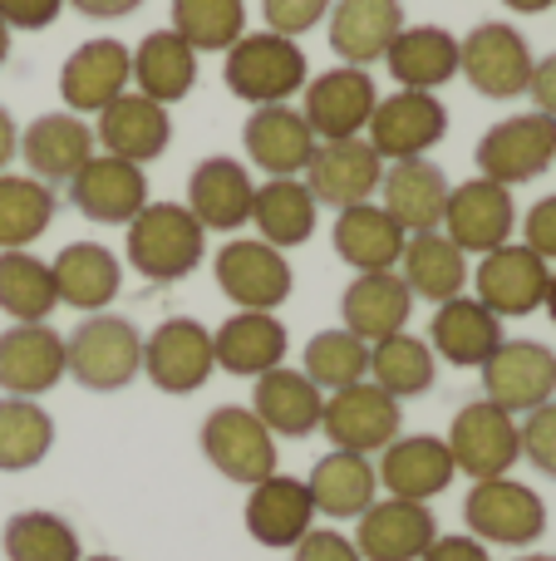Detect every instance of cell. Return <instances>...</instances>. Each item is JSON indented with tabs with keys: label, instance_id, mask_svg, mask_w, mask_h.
<instances>
[{
	"label": "cell",
	"instance_id": "f5cc1de1",
	"mask_svg": "<svg viewBox=\"0 0 556 561\" xmlns=\"http://www.w3.org/2000/svg\"><path fill=\"white\" fill-rule=\"evenodd\" d=\"M65 0H0V25L10 30H45L59 20Z\"/></svg>",
	"mask_w": 556,
	"mask_h": 561
},
{
	"label": "cell",
	"instance_id": "9c48e42d",
	"mask_svg": "<svg viewBox=\"0 0 556 561\" xmlns=\"http://www.w3.org/2000/svg\"><path fill=\"white\" fill-rule=\"evenodd\" d=\"M478 178H493L502 187L537 183L556 163V118L547 114H518L493 124L478 138Z\"/></svg>",
	"mask_w": 556,
	"mask_h": 561
},
{
	"label": "cell",
	"instance_id": "ba28073f",
	"mask_svg": "<svg viewBox=\"0 0 556 561\" xmlns=\"http://www.w3.org/2000/svg\"><path fill=\"white\" fill-rule=\"evenodd\" d=\"M202 454L227 483L256 488L276 473V438L252 409L222 404L202 419Z\"/></svg>",
	"mask_w": 556,
	"mask_h": 561
},
{
	"label": "cell",
	"instance_id": "ee69618b",
	"mask_svg": "<svg viewBox=\"0 0 556 561\" xmlns=\"http://www.w3.org/2000/svg\"><path fill=\"white\" fill-rule=\"evenodd\" d=\"M433 375H439L433 350L424 345L419 335H409V330H399V335L370 345V379L384 389V394L414 399V394H424V389L433 385Z\"/></svg>",
	"mask_w": 556,
	"mask_h": 561
},
{
	"label": "cell",
	"instance_id": "52a82bcc",
	"mask_svg": "<svg viewBox=\"0 0 556 561\" xmlns=\"http://www.w3.org/2000/svg\"><path fill=\"white\" fill-rule=\"evenodd\" d=\"M463 523L478 542L532 547L547 533V503L518 478H488V483H473L468 503H463Z\"/></svg>",
	"mask_w": 556,
	"mask_h": 561
},
{
	"label": "cell",
	"instance_id": "94428289",
	"mask_svg": "<svg viewBox=\"0 0 556 561\" xmlns=\"http://www.w3.org/2000/svg\"><path fill=\"white\" fill-rule=\"evenodd\" d=\"M5 59H10V25H0V69H5Z\"/></svg>",
	"mask_w": 556,
	"mask_h": 561
},
{
	"label": "cell",
	"instance_id": "60d3db41",
	"mask_svg": "<svg viewBox=\"0 0 556 561\" xmlns=\"http://www.w3.org/2000/svg\"><path fill=\"white\" fill-rule=\"evenodd\" d=\"M55 187L30 173H0V252H30L55 222Z\"/></svg>",
	"mask_w": 556,
	"mask_h": 561
},
{
	"label": "cell",
	"instance_id": "c3c4849f",
	"mask_svg": "<svg viewBox=\"0 0 556 561\" xmlns=\"http://www.w3.org/2000/svg\"><path fill=\"white\" fill-rule=\"evenodd\" d=\"M335 0H262V15H266V30L271 35H305V30H315L325 15H331Z\"/></svg>",
	"mask_w": 556,
	"mask_h": 561
},
{
	"label": "cell",
	"instance_id": "f35d334b",
	"mask_svg": "<svg viewBox=\"0 0 556 561\" xmlns=\"http://www.w3.org/2000/svg\"><path fill=\"white\" fill-rule=\"evenodd\" d=\"M305 488H311L315 513L335 517V523H350V517H360L364 507L374 503L380 473H374V463L364 454H340V448H335V454H325L321 463L311 468Z\"/></svg>",
	"mask_w": 556,
	"mask_h": 561
},
{
	"label": "cell",
	"instance_id": "4fadbf2b",
	"mask_svg": "<svg viewBox=\"0 0 556 561\" xmlns=\"http://www.w3.org/2000/svg\"><path fill=\"white\" fill-rule=\"evenodd\" d=\"M305 108L301 118L311 124L315 144H335V138H360L370 128V114L380 104V89L364 69L355 65H335L325 75L305 79Z\"/></svg>",
	"mask_w": 556,
	"mask_h": 561
},
{
	"label": "cell",
	"instance_id": "91938a15",
	"mask_svg": "<svg viewBox=\"0 0 556 561\" xmlns=\"http://www.w3.org/2000/svg\"><path fill=\"white\" fill-rule=\"evenodd\" d=\"M542 310H547L552 325H556V272H552V280H547V300H542Z\"/></svg>",
	"mask_w": 556,
	"mask_h": 561
},
{
	"label": "cell",
	"instance_id": "9a60e30c",
	"mask_svg": "<svg viewBox=\"0 0 556 561\" xmlns=\"http://www.w3.org/2000/svg\"><path fill=\"white\" fill-rule=\"evenodd\" d=\"M65 187H69L74 213L99 227H128L148 207L143 168L128 163V158H114V153H94Z\"/></svg>",
	"mask_w": 556,
	"mask_h": 561
},
{
	"label": "cell",
	"instance_id": "3957f363",
	"mask_svg": "<svg viewBox=\"0 0 556 561\" xmlns=\"http://www.w3.org/2000/svg\"><path fill=\"white\" fill-rule=\"evenodd\" d=\"M222 79L242 104L266 108V104H286L291 94H301L305 79H311V65H305V49L286 35H242L232 49H227Z\"/></svg>",
	"mask_w": 556,
	"mask_h": 561
},
{
	"label": "cell",
	"instance_id": "b9f144b4",
	"mask_svg": "<svg viewBox=\"0 0 556 561\" xmlns=\"http://www.w3.org/2000/svg\"><path fill=\"white\" fill-rule=\"evenodd\" d=\"M59 306L55 272L35 252H0V310L15 325H39Z\"/></svg>",
	"mask_w": 556,
	"mask_h": 561
},
{
	"label": "cell",
	"instance_id": "1f68e13d",
	"mask_svg": "<svg viewBox=\"0 0 556 561\" xmlns=\"http://www.w3.org/2000/svg\"><path fill=\"white\" fill-rule=\"evenodd\" d=\"M242 144H246L252 163L262 168L266 178H296V173H305V163H311V153H315L311 124H305L301 108H291V104L256 108V114L246 118Z\"/></svg>",
	"mask_w": 556,
	"mask_h": 561
},
{
	"label": "cell",
	"instance_id": "30bf717a",
	"mask_svg": "<svg viewBox=\"0 0 556 561\" xmlns=\"http://www.w3.org/2000/svg\"><path fill=\"white\" fill-rule=\"evenodd\" d=\"M532 49L502 20H483L468 30V39H459V75L478 89L483 99H518L532 84Z\"/></svg>",
	"mask_w": 556,
	"mask_h": 561
},
{
	"label": "cell",
	"instance_id": "44dd1931",
	"mask_svg": "<svg viewBox=\"0 0 556 561\" xmlns=\"http://www.w3.org/2000/svg\"><path fill=\"white\" fill-rule=\"evenodd\" d=\"M69 375L65 365V335L39 325H10L0 330V389L15 399H39Z\"/></svg>",
	"mask_w": 556,
	"mask_h": 561
},
{
	"label": "cell",
	"instance_id": "8992f818",
	"mask_svg": "<svg viewBox=\"0 0 556 561\" xmlns=\"http://www.w3.org/2000/svg\"><path fill=\"white\" fill-rule=\"evenodd\" d=\"M212 276L236 310H281L291 300V262L262 237H232L212 256Z\"/></svg>",
	"mask_w": 556,
	"mask_h": 561
},
{
	"label": "cell",
	"instance_id": "ac0fdd59",
	"mask_svg": "<svg viewBox=\"0 0 556 561\" xmlns=\"http://www.w3.org/2000/svg\"><path fill=\"white\" fill-rule=\"evenodd\" d=\"M547 280H552V266L522 242H502L498 252L478 256V272H473L478 300L498 320L542 310V300H547Z\"/></svg>",
	"mask_w": 556,
	"mask_h": 561
},
{
	"label": "cell",
	"instance_id": "2e32d148",
	"mask_svg": "<svg viewBox=\"0 0 556 561\" xmlns=\"http://www.w3.org/2000/svg\"><path fill=\"white\" fill-rule=\"evenodd\" d=\"M217 355H212V330H202L197 320L173 316L143 340V375L153 379V389L163 394H193L212 379Z\"/></svg>",
	"mask_w": 556,
	"mask_h": 561
},
{
	"label": "cell",
	"instance_id": "ab89813d",
	"mask_svg": "<svg viewBox=\"0 0 556 561\" xmlns=\"http://www.w3.org/2000/svg\"><path fill=\"white\" fill-rule=\"evenodd\" d=\"M315 197L301 178H266L252 197V227L262 232V242H271L276 252L311 242L315 232Z\"/></svg>",
	"mask_w": 556,
	"mask_h": 561
},
{
	"label": "cell",
	"instance_id": "e575fe53",
	"mask_svg": "<svg viewBox=\"0 0 556 561\" xmlns=\"http://www.w3.org/2000/svg\"><path fill=\"white\" fill-rule=\"evenodd\" d=\"M55 272V296L59 306H74V310H108L124 286V272H118V256L108 252L104 242H69L65 252L49 262Z\"/></svg>",
	"mask_w": 556,
	"mask_h": 561
},
{
	"label": "cell",
	"instance_id": "9f6ffc18",
	"mask_svg": "<svg viewBox=\"0 0 556 561\" xmlns=\"http://www.w3.org/2000/svg\"><path fill=\"white\" fill-rule=\"evenodd\" d=\"M65 5H74L79 15H89V20H124V15H134L143 0H65Z\"/></svg>",
	"mask_w": 556,
	"mask_h": 561
},
{
	"label": "cell",
	"instance_id": "be15d7a7",
	"mask_svg": "<svg viewBox=\"0 0 556 561\" xmlns=\"http://www.w3.org/2000/svg\"><path fill=\"white\" fill-rule=\"evenodd\" d=\"M79 561H118V557H79Z\"/></svg>",
	"mask_w": 556,
	"mask_h": 561
},
{
	"label": "cell",
	"instance_id": "8fae6325",
	"mask_svg": "<svg viewBox=\"0 0 556 561\" xmlns=\"http://www.w3.org/2000/svg\"><path fill=\"white\" fill-rule=\"evenodd\" d=\"M443 237L459 247L463 256H488L518 232V207H512V187L493 183V178H468L449 193L443 207Z\"/></svg>",
	"mask_w": 556,
	"mask_h": 561
},
{
	"label": "cell",
	"instance_id": "6da1fadb",
	"mask_svg": "<svg viewBox=\"0 0 556 561\" xmlns=\"http://www.w3.org/2000/svg\"><path fill=\"white\" fill-rule=\"evenodd\" d=\"M65 365L84 389L114 394L143 375V335L134 320L114 316V310H94L65 335Z\"/></svg>",
	"mask_w": 556,
	"mask_h": 561
},
{
	"label": "cell",
	"instance_id": "bcb514c9",
	"mask_svg": "<svg viewBox=\"0 0 556 561\" xmlns=\"http://www.w3.org/2000/svg\"><path fill=\"white\" fill-rule=\"evenodd\" d=\"M173 30L197 55H212V49L227 55L246 35V5L242 0H173Z\"/></svg>",
	"mask_w": 556,
	"mask_h": 561
},
{
	"label": "cell",
	"instance_id": "680465c9",
	"mask_svg": "<svg viewBox=\"0 0 556 561\" xmlns=\"http://www.w3.org/2000/svg\"><path fill=\"white\" fill-rule=\"evenodd\" d=\"M508 10H518V15H542V10H552L556 0H502Z\"/></svg>",
	"mask_w": 556,
	"mask_h": 561
},
{
	"label": "cell",
	"instance_id": "4dcf8cb0",
	"mask_svg": "<svg viewBox=\"0 0 556 561\" xmlns=\"http://www.w3.org/2000/svg\"><path fill=\"white\" fill-rule=\"evenodd\" d=\"M498 345H502V320L478 296H453L433 310L429 350H439V359H449V365L483 369Z\"/></svg>",
	"mask_w": 556,
	"mask_h": 561
},
{
	"label": "cell",
	"instance_id": "d4e9b609",
	"mask_svg": "<svg viewBox=\"0 0 556 561\" xmlns=\"http://www.w3.org/2000/svg\"><path fill=\"white\" fill-rule=\"evenodd\" d=\"M94 144H104V153L128 158V163L143 168L167 153V144H173V118L148 94H118L114 104L99 114Z\"/></svg>",
	"mask_w": 556,
	"mask_h": 561
},
{
	"label": "cell",
	"instance_id": "5b68a950",
	"mask_svg": "<svg viewBox=\"0 0 556 561\" xmlns=\"http://www.w3.org/2000/svg\"><path fill=\"white\" fill-rule=\"evenodd\" d=\"M404 414L399 399L384 394L374 379H360L350 389H335L321 409V434L331 438L340 454H384V448L399 438Z\"/></svg>",
	"mask_w": 556,
	"mask_h": 561
},
{
	"label": "cell",
	"instance_id": "681fc988",
	"mask_svg": "<svg viewBox=\"0 0 556 561\" xmlns=\"http://www.w3.org/2000/svg\"><path fill=\"white\" fill-rule=\"evenodd\" d=\"M522 458H528L537 473L556 478V399L522 419Z\"/></svg>",
	"mask_w": 556,
	"mask_h": 561
},
{
	"label": "cell",
	"instance_id": "7a4b0ae2",
	"mask_svg": "<svg viewBox=\"0 0 556 561\" xmlns=\"http://www.w3.org/2000/svg\"><path fill=\"white\" fill-rule=\"evenodd\" d=\"M202 252L207 232L183 203H148L128 222V266L148 280L173 286V280L202 266Z\"/></svg>",
	"mask_w": 556,
	"mask_h": 561
},
{
	"label": "cell",
	"instance_id": "603a6c76",
	"mask_svg": "<svg viewBox=\"0 0 556 561\" xmlns=\"http://www.w3.org/2000/svg\"><path fill=\"white\" fill-rule=\"evenodd\" d=\"M252 197H256V183L236 158L217 153V158H202L187 178V213L202 222V232H242L252 222Z\"/></svg>",
	"mask_w": 556,
	"mask_h": 561
},
{
	"label": "cell",
	"instance_id": "f907efd6",
	"mask_svg": "<svg viewBox=\"0 0 556 561\" xmlns=\"http://www.w3.org/2000/svg\"><path fill=\"white\" fill-rule=\"evenodd\" d=\"M522 247H532L547 266L556 262V197L532 203V213L522 217Z\"/></svg>",
	"mask_w": 556,
	"mask_h": 561
},
{
	"label": "cell",
	"instance_id": "11a10c76",
	"mask_svg": "<svg viewBox=\"0 0 556 561\" xmlns=\"http://www.w3.org/2000/svg\"><path fill=\"white\" fill-rule=\"evenodd\" d=\"M528 94H532V104H537V114L556 118V55H547V59H537V65H532Z\"/></svg>",
	"mask_w": 556,
	"mask_h": 561
},
{
	"label": "cell",
	"instance_id": "7bdbcfd3",
	"mask_svg": "<svg viewBox=\"0 0 556 561\" xmlns=\"http://www.w3.org/2000/svg\"><path fill=\"white\" fill-rule=\"evenodd\" d=\"M55 448V419L35 399L0 394V473H25Z\"/></svg>",
	"mask_w": 556,
	"mask_h": 561
},
{
	"label": "cell",
	"instance_id": "6125c7cd",
	"mask_svg": "<svg viewBox=\"0 0 556 561\" xmlns=\"http://www.w3.org/2000/svg\"><path fill=\"white\" fill-rule=\"evenodd\" d=\"M518 561H556V557H542V552H528V557H518Z\"/></svg>",
	"mask_w": 556,
	"mask_h": 561
},
{
	"label": "cell",
	"instance_id": "d590c367",
	"mask_svg": "<svg viewBox=\"0 0 556 561\" xmlns=\"http://www.w3.org/2000/svg\"><path fill=\"white\" fill-rule=\"evenodd\" d=\"M384 65H390L399 89H424V94H433V89H443L459 75V39L443 25H404L399 35H394Z\"/></svg>",
	"mask_w": 556,
	"mask_h": 561
},
{
	"label": "cell",
	"instance_id": "ffe728a7",
	"mask_svg": "<svg viewBox=\"0 0 556 561\" xmlns=\"http://www.w3.org/2000/svg\"><path fill=\"white\" fill-rule=\"evenodd\" d=\"M360 533L350 537L360 561H419L439 537L429 503H404V497H384L370 503L360 517Z\"/></svg>",
	"mask_w": 556,
	"mask_h": 561
},
{
	"label": "cell",
	"instance_id": "f6af8a7d",
	"mask_svg": "<svg viewBox=\"0 0 556 561\" xmlns=\"http://www.w3.org/2000/svg\"><path fill=\"white\" fill-rule=\"evenodd\" d=\"M0 547H5V561H79V533L65 523L59 513H45V507H30V513H15L0 533Z\"/></svg>",
	"mask_w": 556,
	"mask_h": 561
},
{
	"label": "cell",
	"instance_id": "4316f807",
	"mask_svg": "<svg viewBox=\"0 0 556 561\" xmlns=\"http://www.w3.org/2000/svg\"><path fill=\"white\" fill-rule=\"evenodd\" d=\"M409 316H414V296L399 272H360L340 296L345 330L360 335L364 345H380V340L399 335L409 325Z\"/></svg>",
	"mask_w": 556,
	"mask_h": 561
},
{
	"label": "cell",
	"instance_id": "74e56055",
	"mask_svg": "<svg viewBox=\"0 0 556 561\" xmlns=\"http://www.w3.org/2000/svg\"><path fill=\"white\" fill-rule=\"evenodd\" d=\"M134 84L138 94H148L153 104H177L193 94L197 84V49L187 45L177 30H153L138 39L134 49Z\"/></svg>",
	"mask_w": 556,
	"mask_h": 561
},
{
	"label": "cell",
	"instance_id": "816d5d0a",
	"mask_svg": "<svg viewBox=\"0 0 556 561\" xmlns=\"http://www.w3.org/2000/svg\"><path fill=\"white\" fill-rule=\"evenodd\" d=\"M291 561H360V552H355V542L345 533H315L311 527L291 547Z\"/></svg>",
	"mask_w": 556,
	"mask_h": 561
},
{
	"label": "cell",
	"instance_id": "d6986e66",
	"mask_svg": "<svg viewBox=\"0 0 556 561\" xmlns=\"http://www.w3.org/2000/svg\"><path fill=\"white\" fill-rule=\"evenodd\" d=\"M134 84V49L118 39H84L59 69V99L69 114H104Z\"/></svg>",
	"mask_w": 556,
	"mask_h": 561
},
{
	"label": "cell",
	"instance_id": "db71d44e",
	"mask_svg": "<svg viewBox=\"0 0 556 561\" xmlns=\"http://www.w3.org/2000/svg\"><path fill=\"white\" fill-rule=\"evenodd\" d=\"M419 561H493V557L488 542H478V537H433V547Z\"/></svg>",
	"mask_w": 556,
	"mask_h": 561
},
{
	"label": "cell",
	"instance_id": "8d00e7d4",
	"mask_svg": "<svg viewBox=\"0 0 556 561\" xmlns=\"http://www.w3.org/2000/svg\"><path fill=\"white\" fill-rule=\"evenodd\" d=\"M394 272L404 276V286H409L414 300H433V306L463 296V286H468V276H473L468 256H463L443 232H414L409 242H404V256Z\"/></svg>",
	"mask_w": 556,
	"mask_h": 561
},
{
	"label": "cell",
	"instance_id": "6f0895ef",
	"mask_svg": "<svg viewBox=\"0 0 556 561\" xmlns=\"http://www.w3.org/2000/svg\"><path fill=\"white\" fill-rule=\"evenodd\" d=\"M15 153H20V128H15V118H10V108L0 104V173L10 168Z\"/></svg>",
	"mask_w": 556,
	"mask_h": 561
},
{
	"label": "cell",
	"instance_id": "484cf974",
	"mask_svg": "<svg viewBox=\"0 0 556 561\" xmlns=\"http://www.w3.org/2000/svg\"><path fill=\"white\" fill-rule=\"evenodd\" d=\"M311 527H315V503L305 478L271 473L252 488V497H246V533L262 547H271V552L296 547Z\"/></svg>",
	"mask_w": 556,
	"mask_h": 561
},
{
	"label": "cell",
	"instance_id": "d6a6232c",
	"mask_svg": "<svg viewBox=\"0 0 556 561\" xmlns=\"http://www.w3.org/2000/svg\"><path fill=\"white\" fill-rule=\"evenodd\" d=\"M321 409H325V394L305 379V369H266L256 375V389H252V414L271 428V438H305L321 428Z\"/></svg>",
	"mask_w": 556,
	"mask_h": 561
},
{
	"label": "cell",
	"instance_id": "f546056e",
	"mask_svg": "<svg viewBox=\"0 0 556 561\" xmlns=\"http://www.w3.org/2000/svg\"><path fill=\"white\" fill-rule=\"evenodd\" d=\"M20 158H25L30 178H39V183H69L94 158V128L79 114H39L20 134Z\"/></svg>",
	"mask_w": 556,
	"mask_h": 561
},
{
	"label": "cell",
	"instance_id": "7c38bea8",
	"mask_svg": "<svg viewBox=\"0 0 556 561\" xmlns=\"http://www.w3.org/2000/svg\"><path fill=\"white\" fill-rule=\"evenodd\" d=\"M370 148L384 163H404V158H424L429 148L443 144L449 134V108L439 104V94L424 89H394L390 99H380L370 114Z\"/></svg>",
	"mask_w": 556,
	"mask_h": 561
},
{
	"label": "cell",
	"instance_id": "f1b7e54d",
	"mask_svg": "<svg viewBox=\"0 0 556 561\" xmlns=\"http://www.w3.org/2000/svg\"><path fill=\"white\" fill-rule=\"evenodd\" d=\"M399 30H404L399 0H335L331 5V49L355 69L380 65Z\"/></svg>",
	"mask_w": 556,
	"mask_h": 561
},
{
	"label": "cell",
	"instance_id": "e0dca14e",
	"mask_svg": "<svg viewBox=\"0 0 556 561\" xmlns=\"http://www.w3.org/2000/svg\"><path fill=\"white\" fill-rule=\"evenodd\" d=\"M384 158L370 148V138H335V144H315L311 163H305V187L321 207H355L370 203L380 193Z\"/></svg>",
	"mask_w": 556,
	"mask_h": 561
},
{
	"label": "cell",
	"instance_id": "7402d4cb",
	"mask_svg": "<svg viewBox=\"0 0 556 561\" xmlns=\"http://www.w3.org/2000/svg\"><path fill=\"white\" fill-rule=\"evenodd\" d=\"M449 173L429 158H404V163H384L380 178V207L404 227V232H439L443 207H449Z\"/></svg>",
	"mask_w": 556,
	"mask_h": 561
},
{
	"label": "cell",
	"instance_id": "5bb4252c",
	"mask_svg": "<svg viewBox=\"0 0 556 561\" xmlns=\"http://www.w3.org/2000/svg\"><path fill=\"white\" fill-rule=\"evenodd\" d=\"M556 394V355L542 340H502L483 365V399L508 409L512 419L552 404Z\"/></svg>",
	"mask_w": 556,
	"mask_h": 561
},
{
	"label": "cell",
	"instance_id": "cb8c5ba5",
	"mask_svg": "<svg viewBox=\"0 0 556 561\" xmlns=\"http://www.w3.org/2000/svg\"><path fill=\"white\" fill-rule=\"evenodd\" d=\"M380 488L390 497H404V503H433L443 488L459 478L453 468V454L443 438L433 434H399L390 448L380 454Z\"/></svg>",
	"mask_w": 556,
	"mask_h": 561
},
{
	"label": "cell",
	"instance_id": "277c9868",
	"mask_svg": "<svg viewBox=\"0 0 556 561\" xmlns=\"http://www.w3.org/2000/svg\"><path fill=\"white\" fill-rule=\"evenodd\" d=\"M449 454L453 468L468 473L473 483H488V478H508L522 458V424L508 409L488 404V399H473L453 414L449 424Z\"/></svg>",
	"mask_w": 556,
	"mask_h": 561
},
{
	"label": "cell",
	"instance_id": "836d02e7",
	"mask_svg": "<svg viewBox=\"0 0 556 561\" xmlns=\"http://www.w3.org/2000/svg\"><path fill=\"white\" fill-rule=\"evenodd\" d=\"M331 237H335L340 262L355 266V272H394L404 256V242H409V232H404L380 203L340 207Z\"/></svg>",
	"mask_w": 556,
	"mask_h": 561
},
{
	"label": "cell",
	"instance_id": "7dc6e473",
	"mask_svg": "<svg viewBox=\"0 0 556 561\" xmlns=\"http://www.w3.org/2000/svg\"><path fill=\"white\" fill-rule=\"evenodd\" d=\"M305 379H311L315 389H350L360 385V379H370V345H364L360 335H350V330H321V335H311V345H305Z\"/></svg>",
	"mask_w": 556,
	"mask_h": 561
},
{
	"label": "cell",
	"instance_id": "83f0119b",
	"mask_svg": "<svg viewBox=\"0 0 556 561\" xmlns=\"http://www.w3.org/2000/svg\"><path fill=\"white\" fill-rule=\"evenodd\" d=\"M286 325L276 320V310H236L232 320L212 330V355L217 369L236 379H256L266 369L286 365Z\"/></svg>",
	"mask_w": 556,
	"mask_h": 561
}]
</instances>
